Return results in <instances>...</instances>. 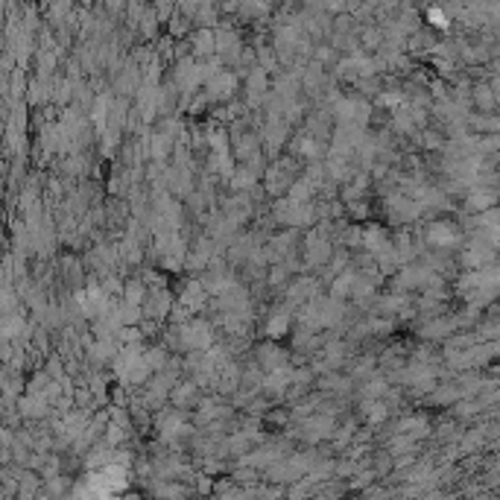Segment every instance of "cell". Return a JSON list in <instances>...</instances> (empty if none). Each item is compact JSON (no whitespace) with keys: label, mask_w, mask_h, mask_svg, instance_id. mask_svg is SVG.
I'll return each instance as SVG.
<instances>
[{"label":"cell","mask_w":500,"mask_h":500,"mask_svg":"<svg viewBox=\"0 0 500 500\" xmlns=\"http://www.w3.org/2000/svg\"><path fill=\"white\" fill-rule=\"evenodd\" d=\"M430 240H433V243H439V246H448V243H454V240H457V234H454L451 226H433V229H430Z\"/></svg>","instance_id":"cell-1"},{"label":"cell","mask_w":500,"mask_h":500,"mask_svg":"<svg viewBox=\"0 0 500 500\" xmlns=\"http://www.w3.org/2000/svg\"><path fill=\"white\" fill-rule=\"evenodd\" d=\"M430 21H433L436 27H448V18H445L442 12H430Z\"/></svg>","instance_id":"cell-2"},{"label":"cell","mask_w":500,"mask_h":500,"mask_svg":"<svg viewBox=\"0 0 500 500\" xmlns=\"http://www.w3.org/2000/svg\"><path fill=\"white\" fill-rule=\"evenodd\" d=\"M284 325H287V319H275V322H272V334H278V331H284Z\"/></svg>","instance_id":"cell-3"}]
</instances>
